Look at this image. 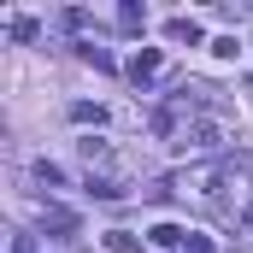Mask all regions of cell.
I'll list each match as a JSON object with an SVG mask.
<instances>
[{
	"instance_id": "obj_2",
	"label": "cell",
	"mask_w": 253,
	"mask_h": 253,
	"mask_svg": "<svg viewBox=\"0 0 253 253\" xmlns=\"http://www.w3.org/2000/svg\"><path fill=\"white\" fill-rule=\"evenodd\" d=\"M159 71H165V53H159V47H141V53H135V59H129V77H135V83H141V88H147V83H153V77H159Z\"/></svg>"
},
{
	"instance_id": "obj_8",
	"label": "cell",
	"mask_w": 253,
	"mask_h": 253,
	"mask_svg": "<svg viewBox=\"0 0 253 253\" xmlns=\"http://www.w3.org/2000/svg\"><path fill=\"white\" fill-rule=\"evenodd\" d=\"M71 124H106V112H100V106H88V100H77V106H71Z\"/></svg>"
},
{
	"instance_id": "obj_7",
	"label": "cell",
	"mask_w": 253,
	"mask_h": 253,
	"mask_svg": "<svg viewBox=\"0 0 253 253\" xmlns=\"http://www.w3.org/2000/svg\"><path fill=\"white\" fill-rule=\"evenodd\" d=\"M77 53H83V59L94 65V71H112V65H118L112 53H106V47H94V42H77Z\"/></svg>"
},
{
	"instance_id": "obj_4",
	"label": "cell",
	"mask_w": 253,
	"mask_h": 253,
	"mask_svg": "<svg viewBox=\"0 0 253 253\" xmlns=\"http://www.w3.org/2000/svg\"><path fill=\"white\" fill-rule=\"evenodd\" d=\"M42 224H47V230H59V236H77V212H71V206H53V200L42 206Z\"/></svg>"
},
{
	"instance_id": "obj_3",
	"label": "cell",
	"mask_w": 253,
	"mask_h": 253,
	"mask_svg": "<svg viewBox=\"0 0 253 253\" xmlns=\"http://www.w3.org/2000/svg\"><path fill=\"white\" fill-rule=\"evenodd\" d=\"M147 242H153L159 253H183V242H189V230H177V224H153V230H147Z\"/></svg>"
},
{
	"instance_id": "obj_1",
	"label": "cell",
	"mask_w": 253,
	"mask_h": 253,
	"mask_svg": "<svg viewBox=\"0 0 253 253\" xmlns=\"http://www.w3.org/2000/svg\"><path fill=\"white\" fill-rule=\"evenodd\" d=\"M183 153H194V159H212L218 147H224V124L218 118H194L189 129H183V141H177Z\"/></svg>"
},
{
	"instance_id": "obj_12",
	"label": "cell",
	"mask_w": 253,
	"mask_h": 253,
	"mask_svg": "<svg viewBox=\"0 0 253 253\" xmlns=\"http://www.w3.org/2000/svg\"><path fill=\"white\" fill-rule=\"evenodd\" d=\"M183 253H218V248H212V236H189V242H183Z\"/></svg>"
},
{
	"instance_id": "obj_5",
	"label": "cell",
	"mask_w": 253,
	"mask_h": 253,
	"mask_svg": "<svg viewBox=\"0 0 253 253\" xmlns=\"http://www.w3.org/2000/svg\"><path fill=\"white\" fill-rule=\"evenodd\" d=\"M100 242H106V253H141V236L135 230H106Z\"/></svg>"
},
{
	"instance_id": "obj_9",
	"label": "cell",
	"mask_w": 253,
	"mask_h": 253,
	"mask_svg": "<svg viewBox=\"0 0 253 253\" xmlns=\"http://www.w3.org/2000/svg\"><path fill=\"white\" fill-rule=\"evenodd\" d=\"M141 24H147V12H141L135 0H129V6H118V30H129V36H135Z\"/></svg>"
},
{
	"instance_id": "obj_10",
	"label": "cell",
	"mask_w": 253,
	"mask_h": 253,
	"mask_svg": "<svg viewBox=\"0 0 253 253\" xmlns=\"http://www.w3.org/2000/svg\"><path fill=\"white\" fill-rule=\"evenodd\" d=\"M36 177H42L47 189H53V183H65V177H59V165H53V159H36Z\"/></svg>"
},
{
	"instance_id": "obj_11",
	"label": "cell",
	"mask_w": 253,
	"mask_h": 253,
	"mask_svg": "<svg viewBox=\"0 0 253 253\" xmlns=\"http://www.w3.org/2000/svg\"><path fill=\"white\" fill-rule=\"evenodd\" d=\"M12 36H18V42H36L42 30H36V18H18V24H12Z\"/></svg>"
},
{
	"instance_id": "obj_6",
	"label": "cell",
	"mask_w": 253,
	"mask_h": 253,
	"mask_svg": "<svg viewBox=\"0 0 253 253\" xmlns=\"http://www.w3.org/2000/svg\"><path fill=\"white\" fill-rule=\"evenodd\" d=\"M165 36H171V42H177V47H183V42H200V24H194V18H171V24H165Z\"/></svg>"
}]
</instances>
